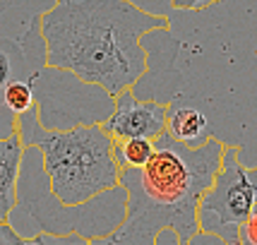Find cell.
I'll list each match as a JSON object with an SVG mask.
<instances>
[{"label":"cell","mask_w":257,"mask_h":245,"mask_svg":"<svg viewBox=\"0 0 257 245\" xmlns=\"http://www.w3.org/2000/svg\"><path fill=\"white\" fill-rule=\"evenodd\" d=\"M46 65L67 70L111 96L137 87L149 70L145 36L171 32L166 15L133 0H56L36 15Z\"/></svg>","instance_id":"cell-1"},{"label":"cell","mask_w":257,"mask_h":245,"mask_svg":"<svg viewBox=\"0 0 257 245\" xmlns=\"http://www.w3.org/2000/svg\"><path fill=\"white\" fill-rule=\"evenodd\" d=\"M226 147L216 135H209L197 147L168 133L157 137L154 154L145 166L120 168L127 214L99 243L152 245L166 231H173L178 245L192 243L200 235V200L221 168Z\"/></svg>","instance_id":"cell-2"},{"label":"cell","mask_w":257,"mask_h":245,"mask_svg":"<svg viewBox=\"0 0 257 245\" xmlns=\"http://www.w3.org/2000/svg\"><path fill=\"white\" fill-rule=\"evenodd\" d=\"M20 137L27 147L41 149L48 188L65 207H77L120 185L115 137L103 122H79L70 128H46L39 106L20 115Z\"/></svg>","instance_id":"cell-3"},{"label":"cell","mask_w":257,"mask_h":245,"mask_svg":"<svg viewBox=\"0 0 257 245\" xmlns=\"http://www.w3.org/2000/svg\"><path fill=\"white\" fill-rule=\"evenodd\" d=\"M17 192V207L29 214L41 231L58 235L79 233L89 243H99L101 238L113 233L127 214V192L123 185L101 192L99 197L84 204L65 207L48 188V178L41 164V149L34 145H29L24 152Z\"/></svg>","instance_id":"cell-4"},{"label":"cell","mask_w":257,"mask_h":245,"mask_svg":"<svg viewBox=\"0 0 257 245\" xmlns=\"http://www.w3.org/2000/svg\"><path fill=\"white\" fill-rule=\"evenodd\" d=\"M243 147L228 145L214 183L200 200V231L219 243H243V223L257 209V166H245Z\"/></svg>","instance_id":"cell-5"},{"label":"cell","mask_w":257,"mask_h":245,"mask_svg":"<svg viewBox=\"0 0 257 245\" xmlns=\"http://www.w3.org/2000/svg\"><path fill=\"white\" fill-rule=\"evenodd\" d=\"M168 106L171 101L140 99L133 87L113 96V111L103 120V128L115 140H125V137L157 140L168 133Z\"/></svg>","instance_id":"cell-6"},{"label":"cell","mask_w":257,"mask_h":245,"mask_svg":"<svg viewBox=\"0 0 257 245\" xmlns=\"http://www.w3.org/2000/svg\"><path fill=\"white\" fill-rule=\"evenodd\" d=\"M27 145L20 133L10 137H0V221L10 223L12 212L17 209L20 200V173Z\"/></svg>","instance_id":"cell-7"},{"label":"cell","mask_w":257,"mask_h":245,"mask_svg":"<svg viewBox=\"0 0 257 245\" xmlns=\"http://www.w3.org/2000/svg\"><path fill=\"white\" fill-rule=\"evenodd\" d=\"M168 135H173L176 140L185 142V145L197 147L212 133H209V120L200 108L180 106L176 101H171V106H168Z\"/></svg>","instance_id":"cell-8"},{"label":"cell","mask_w":257,"mask_h":245,"mask_svg":"<svg viewBox=\"0 0 257 245\" xmlns=\"http://www.w3.org/2000/svg\"><path fill=\"white\" fill-rule=\"evenodd\" d=\"M44 67V65H41ZM39 67L29 63V56L24 51L20 39H0V91L17 77H34Z\"/></svg>","instance_id":"cell-9"},{"label":"cell","mask_w":257,"mask_h":245,"mask_svg":"<svg viewBox=\"0 0 257 245\" xmlns=\"http://www.w3.org/2000/svg\"><path fill=\"white\" fill-rule=\"evenodd\" d=\"M157 140L149 137H125V140H115V159L120 168H142L154 154Z\"/></svg>","instance_id":"cell-10"},{"label":"cell","mask_w":257,"mask_h":245,"mask_svg":"<svg viewBox=\"0 0 257 245\" xmlns=\"http://www.w3.org/2000/svg\"><path fill=\"white\" fill-rule=\"evenodd\" d=\"M0 101H3L17 118L24 115L32 106H36V84H34V77L12 79L10 84L0 91Z\"/></svg>","instance_id":"cell-11"},{"label":"cell","mask_w":257,"mask_h":245,"mask_svg":"<svg viewBox=\"0 0 257 245\" xmlns=\"http://www.w3.org/2000/svg\"><path fill=\"white\" fill-rule=\"evenodd\" d=\"M20 243H27V238L20 235V231H15L12 223L0 221V245H20Z\"/></svg>","instance_id":"cell-12"},{"label":"cell","mask_w":257,"mask_h":245,"mask_svg":"<svg viewBox=\"0 0 257 245\" xmlns=\"http://www.w3.org/2000/svg\"><path fill=\"white\" fill-rule=\"evenodd\" d=\"M219 0H171V8L173 10H204V8H212Z\"/></svg>","instance_id":"cell-13"},{"label":"cell","mask_w":257,"mask_h":245,"mask_svg":"<svg viewBox=\"0 0 257 245\" xmlns=\"http://www.w3.org/2000/svg\"><path fill=\"white\" fill-rule=\"evenodd\" d=\"M243 243L257 245V209L252 212V216L243 223Z\"/></svg>","instance_id":"cell-14"},{"label":"cell","mask_w":257,"mask_h":245,"mask_svg":"<svg viewBox=\"0 0 257 245\" xmlns=\"http://www.w3.org/2000/svg\"><path fill=\"white\" fill-rule=\"evenodd\" d=\"M10 5H12V0H0V15H3L5 10H8Z\"/></svg>","instance_id":"cell-15"}]
</instances>
